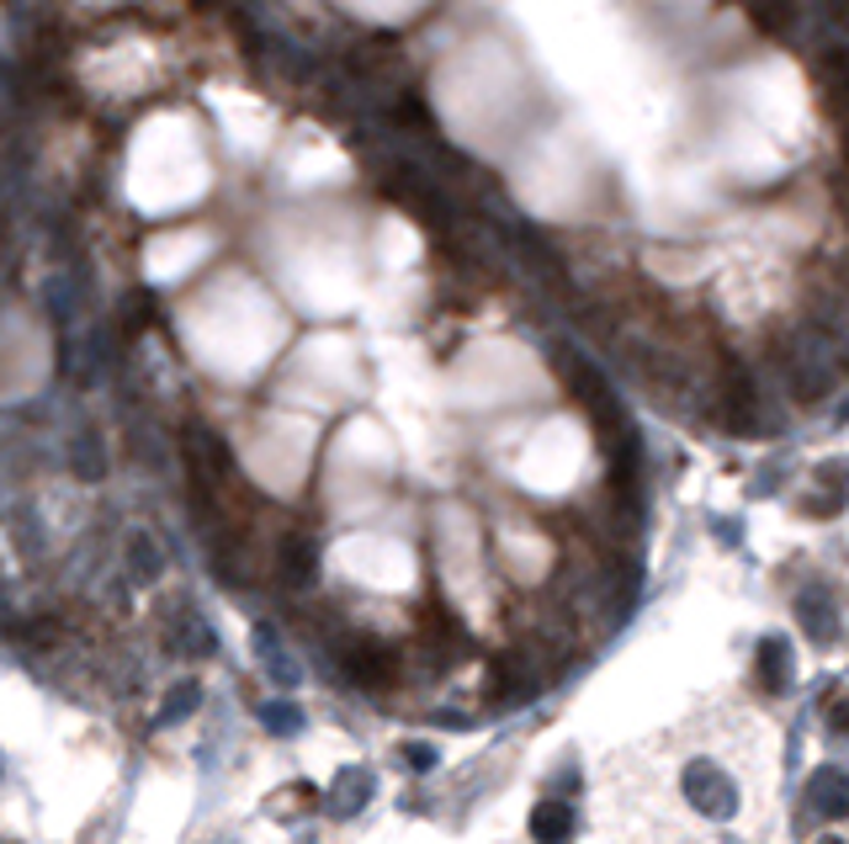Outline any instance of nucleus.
Masks as SVG:
<instances>
[{"instance_id": "nucleus-1", "label": "nucleus", "mask_w": 849, "mask_h": 844, "mask_svg": "<svg viewBox=\"0 0 849 844\" xmlns=\"http://www.w3.org/2000/svg\"><path fill=\"white\" fill-rule=\"evenodd\" d=\"M685 802L706 818H732L738 813V786H732L728 770H717L712 759H691V765H685Z\"/></svg>"}, {"instance_id": "nucleus-2", "label": "nucleus", "mask_w": 849, "mask_h": 844, "mask_svg": "<svg viewBox=\"0 0 849 844\" xmlns=\"http://www.w3.org/2000/svg\"><path fill=\"white\" fill-rule=\"evenodd\" d=\"M807 808H818L823 818H849V770L845 765H823L807 781Z\"/></svg>"}, {"instance_id": "nucleus-3", "label": "nucleus", "mask_w": 849, "mask_h": 844, "mask_svg": "<svg viewBox=\"0 0 849 844\" xmlns=\"http://www.w3.org/2000/svg\"><path fill=\"white\" fill-rule=\"evenodd\" d=\"M531 834L542 844H563L574 834V808L569 802H537V813H531Z\"/></svg>"}, {"instance_id": "nucleus-4", "label": "nucleus", "mask_w": 849, "mask_h": 844, "mask_svg": "<svg viewBox=\"0 0 849 844\" xmlns=\"http://www.w3.org/2000/svg\"><path fill=\"white\" fill-rule=\"evenodd\" d=\"M796 616H802V627L818 637V643H834V637H839L834 605H828V595H823V590H807V595H802V605H796Z\"/></svg>"}, {"instance_id": "nucleus-5", "label": "nucleus", "mask_w": 849, "mask_h": 844, "mask_svg": "<svg viewBox=\"0 0 849 844\" xmlns=\"http://www.w3.org/2000/svg\"><path fill=\"white\" fill-rule=\"evenodd\" d=\"M759 686H764V691H786L791 686V648L781 637H770V643L759 648Z\"/></svg>"}, {"instance_id": "nucleus-6", "label": "nucleus", "mask_w": 849, "mask_h": 844, "mask_svg": "<svg viewBox=\"0 0 849 844\" xmlns=\"http://www.w3.org/2000/svg\"><path fill=\"white\" fill-rule=\"evenodd\" d=\"M366 797H372V776H366V770H340V781H334V791H330V808L340 818H351Z\"/></svg>"}, {"instance_id": "nucleus-7", "label": "nucleus", "mask_w": 849, "mask_h": 844, "mask_svg": "<svg viewBox=\"0 0 849 844\" xmlns=\"http://www.w3.org/2000/svg\"><path fill=\"white\" fill-rule=\"evenodd\" d=\"M351 675H356V686H388L394 680V659L377 654V648H362V654H351Z\"/></svg>"}, {"instance_id": "nucleus-8", "label": "nucleus", "mask_w": 849, "mask_h": 844, "mask_svg": "<svg viewBox=\"0 0 849 844\" xmlns=\"http://www.w3.org/2000/svg\"><path fill=\"white\" fill-rule=\"evenodd\" d=\"M255 637H261V659L272 664V675H276V680H282V686H298V664L287 659L282 648H276V633H272V627H261Z\"/></svg>"}, {"instance_id": "nucleus-9", "label": "nucleus", "mask_w": 849, "mask_h": 844, "mask_svg": "<svg viewBox=\"0 0 849 844\" xmlns=\"http://www.w3.org/2000/svg\"><path fill=\"white\" fill-rule=\"evenodd\" d=\"M282 573H287L293 584H308V579H313V547H308V542H287V547H282Z\"/></svg>"}, {"instance_id": "nucleus-10", "label": "nucleus", "mask_w": 849, "mask_h": 844, "mask_svg": "<svg viewBox=\"0 0 849 844\" xmlns=\"http://www.w3.org/2000/svg\"><path fill=\"white\" fill-rule=\"evenodd\" d=\"M197 701H202V686H191V680H186V686H176V691L165 695V706H159V723H181Z\"/></svg>"}, {"instance_id": "nucleus-11", "label": "nucleus", "mask_w": 849, "mask_h": 844, "mask_svg": "<svg viewBox=\"0 0 849 844\" xmlns=\"http://www.w3.org/2000/svg\"><path fill=\"white\" fill-rule=\"evenodd\" d=\"M261 723L272 727V733H298V727H304V712H298L293 701H272V706H261Z\"/></svg>"}, {"instance_id": "nucleus-12", "label": "nucleus", "mask_w": 849, "mask_h": 844, "mask_svg": "<svg viewBox=\"0 0 849 844\" xmlns=\"http://www.w3.org/2000/svg\"><path fill=\"white\" fill-rule=\"evenodd\" d=\"M133 573H139V579H154V573H159V563H154V547L144 542V537H133Z\"/></svg>"}, {"instance_id": "nucleus-13", "label": "nucleus", "mask_w": 849, "mask_h": 844, "mask_svg": "<svg viewBox=\"0 0 849 844\" xmlns=\"http://www.w3.org/2000/svg\"><path fill=\"white\" fill-rule=\"evenodd\" d=\"M404 759H409V770H430V765H435V749H430V744H409Z\"/></svg>"}, {"instance_id": "nucleus-14", "label": "nucleus", "mask_w": 849, "mask_h": 844, "mask_svg": "<svg viewBox=\"0 0 849 844\" xmlns=\"http://www.w3.org/2000/svg\"><path fill=\"white\" fill-rule=\"evenodd\" d=\"M828 727H834V733H845V738H849V701H839V706L828 712Z\"/></svg>"}, {"instance_id": "nucleus-15", "label": "nucleus", "mask_w": 849, "mask_h": 844, "mask_svg": "<svg viewBox=\"0 0 849 844\" xmlns=\"http://www.w3.org/2000/svg\"><path fill=\"white\" fill-rule=\"evenodd\" d=\"M823 844H845V840H823Z\"/></svg>"}]
</instances>
